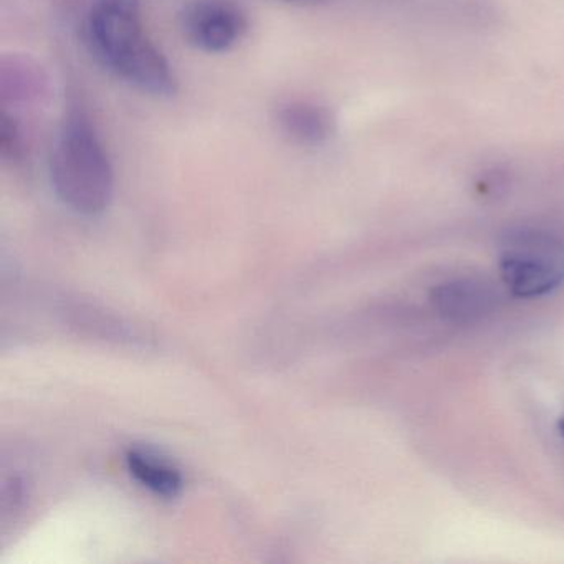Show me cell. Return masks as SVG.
I'll list each match as a JSON object with an SVG mask.
<instances>
[{
    "mask_svg": "<svg viewBox=\"0 0 564 564\" xmlns=\"http://www.w3.org/2000/svg\"><path fill=\"white\" fill-rule=\"evenodd\" d=\"M51 181L58 199L82 216H98L113 199V166L84 111L72 110L62 121L52 147Z\"/></svg>",
    "mask_w": 564,
    "mask_h": 564,
    "instance_id": "cell-2",
    "label": "cell"
},
{
    "mask_svg": "<svg viewBox=\"0 0 564 564\" xmlns=\"http://www.w3.org/2000/svg\"><path fill=\"white\" fill-rule=\"evenodd\" d=\"M128 470L148 490L161 497H176L183 488L180 470L154 452L131 448L127 454Z\"/></svg>",
    "mask_w": 564,
    "mask_h": 564,
    "instance_id": "cell-6",
    "label": "cell"
},
{
    "mask_svg": "<svg viewBox=\"0 0 564 564\" xmlns=\"http://www.w3.org/2000/svg\"><path fill=\"white\" fill-rule=\"evenodd\" d=\"M500 276L520 299H540L564 285V242L546 230L513 229L501 243Z\"/></svg>",
    "mask_w": 564,
    "mask_h": 564,
    "instance_id": "cell-3",
    "label": "cell"
},
{
    "mask_svg": "<svg viewBox=\"0 0 564 564\" xmlns=\"http://www.w3.org/2000/svg\"><path fill=\"white\" fill-rule=\"evenodd\" d=\"M497 293L485 280L464 276L438 283L431 292L437 315L454 325H474L495 312Z\"/></svg>",
    "mask_w": 564,
    "mask_h": 564,
    "instance_id": "cell-5",
    "label": "cell"
},
{
    "mask_svg": "<svg viewBox=\"0 0 564 564\" xmlns=\"http://www.w3.org/2000/svg\"><path fill=\"white\" fill-rule=\"evenodd\" d=\"M87 44L105 68L131 87L153 97L176 95L173 67L144 34L141 0H94L87 18Z\"/></svg>",
    "mask_w": 564,
    "mask_h": 564,
    "instance_id": "cell-1",
    "label": "cell"
},
{
    "mask_svg": "<svg viewBox=\"0 0 564 564\" xmlns=\"http://www.w3.org/2000/svg\"><path fill=\"white\" fill-rule=\"evenodd\" d=\"M279 123L289 137L303 144H319L333 130L332 117L325 108L305 101H293L279 111Z\"/></svg>",
    "mask_w": 564,
    "mask_h": 564,
    "instance_id": "cell-7",
    "label": "cell"
},
{
    "mask_svg": "<svg viewBox=\"0 0 564 564\" xmlns=\"http://www.w3.org/2000/svg\"><path fill=\"white\" fill-rule=\"evenodd\" d=\"M180 28L197 51L224 54L242 41L247 18L230 0H194L181 12Z\"/></svg>",
    "mask_w": 564,
    "mask_h": 564,
    "instance_id": "cell-4",
    "label": "cell"
},
{
    "mask_svg": "<svg viewBox=\"0 0 564 564\" xmlns=\"http://www.w3.org/2000/svg\"><path fill=\"white\" fill-rule=\"evenodd\" d=\"M0 148L2 154L11 160H18L22 153L21 134H19L18 127L14 121L4 115L2 118V128H0Z\"/></svg>",
    "mask_w": 564,
    "mask_h": 564,
    "instance_id": "cell-8",
    "label": "cell"
}]
</instances>
